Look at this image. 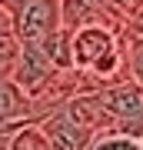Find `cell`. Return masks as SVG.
Wrapping results in <instances>:
<instances>
[{"label":"cell","mask_w":143,"mask_h":150,"mask_svg":"<svg viewBox=\"0 0 143 150\" xmlns=\"http://www.w3.org/2000/svg\"><path fill=\"white\" fill-rule=\"evenodd\" d=\"M127 30H133V33H140V37H143V10H140V13L127 23Z\"/></svg>","instance_id":"cell-10"},{"label":"cell","mask_w":143,"mask_h":150,"mask_svg":"<svg viewBox=\"0 0 143 150\" xmlns=\"http://www.w3.org/2000/svg\"><path fill=\"white\" fill-rule=\"evenodd\" d=\"M90 150H143L140 137H127V134H100L90 144Z\"/></svg>","instance_id":"cell-8"},{"label":"cell","mask_w":143,"mask_h":150,"mask_svg":"<svg viewBox=\"0 0 143 150\" xmlns=\"http://www.w3.org/2000/svg\"><path fill=\"white\" fill-rule=\"evenodd\" d=\"M97 100L106 107L113 120H117L120 134L127 137H143V87L130 77H120L113 83L97 87Z\"/></svg>","instance_id":"cell-2"},{"label":"cell","mask_w":143,"mask_h":150,"mask_svg":"<svg viewBox=\"0 0 143 150\" xmlns=\"http://www.w3.org/2000/svg\"><path fill=\"white\" fill-rule=\"evenodd\" d=\"M123 57H127V77L143 87V37L123 30Z\"/></svg>","instance_id":"cell-6"},{"label":"cell","mask_w":143,"mask_h":150,"mask_svg":"<svg viewBox=\"0 0 143 150\" xmlns=\"http://www.w3.org/2000/svg\"><path fill=\"white\" fill-rule=\"evenodd\" d=\"M140 144H143V137H140Z\"/></svg>","instance_id":"cell-13"},{"label":"cell","mask_w":143,"mask_h":150,"mask_svg":"<svg viewBox=\"0 0 143 150\" xmlns=\"http://www.w3.org/2000/svg\"><path fill=\"white\" fill-rule=\"evenodd\" d=\"M106 4H110V10L117 13L123 23H130L133 17L143 10V0H106Z\"/></svg>","instance_id":"cell-9"},{"label":"cell","mask_w":143,"mask_h":150,"mask_svg":"<svg viewBox=\"0 0 143 150\" xmlns=\"http://www.w3.org/2000/svg\"><path fill=\"white\" fill-rule=\"evenodd\" d=\"M87 4H93V7H100V10H110V4H106V0H87ZM113 13V10H110ZM113 17H117V13H113ZM117 20H120V17H117ZM123 27H127V23H123Z\"/></svg>","instance_id":"cell-11"},{"label":"cell","mask_w":143,"mask_h":150,"mask_svg":"<svg viewBox=\"0 0 143 150\" xmlns=\"http://www.w3.org/2000/svg\"><path fill=\"white\" fill-rule=\"evenodd\" d=\"M7 4H10V0H0V7H7Z\"/></svg>","instance_id":"cell-12"},{"label":"cell","mask_w":143,"mask_h":150,"mask_svg":"<svg viewBox=\"0 0 143 150\" xmlns=\"http://www.w3.org/2000/svg\"><path fill=\"white\" fill-rule=\"evenodd\" d=\"M37 130L43 134L50 150H90V144L97 140L87 127H80V123L67 113V107H57V110H50L47 117H40Z\"/></svg>","instance_id":"cell-3"},{"label":"cell","mask_w":143,"mask_h":150,"mask_svg":"<svg viewBox=\"0 0 143 150\" xmlns=\"http://www.w3.org/2000/svg\"><path fill=\"white\" fill-rule=\"evenodd\" d=\"M4 10L10 13L17 40L27 47H47L60 30V0H10Z\"/></svg>","instance_id":"cell-1"},{"label":"cell","mask_w":143,"mask_h":150,"mask_svg":"<svg viewBox=\"0 0 143 150\" xmlns=\"http://www.w3.org/2000/svg\"><path fill=\"white\" fill-rule=\"evenodd\" d=\"M7 150H50V147L43 140V134L37 130V123H20L17 130H10Z\"/></svg>","instance_id":"cell-7"},{"label":"cell","mask_w":143,"mask_h":150,"mask_svg":"<svg viewBox=\"0 0 143 150\" xmlns=\"http://www.w3.org/2000/svg\"><path fill=\"white\" fill-rule=\"evenodd\" d=\"M17 57H20V40H17V33H13L10 13L0 7V77H13Z\"/></svg>","instance_id":"cell-5"},{"label":"cell","mask_w":143,"mask_h":150,"mask_svg":"<svg viewBox=\"0 0 143 150\" xmlns=\"http://www.w3.org/2000/svg\"><path fill=\"white\" fill-rule=\"evenodd\" d=\"M37 120L40 113L33 100L13 83V77H0V130H13L20 123H37Z\"/></svg>","instance_id":"cell-4"}]
</instances>
